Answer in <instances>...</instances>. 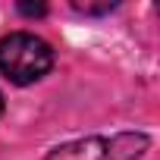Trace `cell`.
I'll list each match as a JSON object with an SVG mask.
<instances>
[{"instance_id":"7a4b0ae2","label":"cell","mask_w":160,"mask_h":160,"mask_svg":"<svg viewBox=\"0 0 160 160\" xmlns=\"http://www.w3.org/2000/svg\"><path fill=\"white\" fill-rule=\"evenodd\" d=\"M151 138L144 132H116V135H88L69 144H60L47 160H138L148 151Z\"/></svg>"},{"instance_id":"6da1fadb","label":"cell","mask_w":160,"mask_h":160,"mask_svg":"<svg viewBox=\"0 0 160 160\" xmlns=\"http://www.w3.org/2000/svg\"><path fill=\"white\" fill-rule=\"evenodd\" d=\"M53 69V47L32 35V32H13L0 41V72L13 85H32Z\"/></svg>"},{"instance_id":"3957f363","label":"cell","mask_w":160,"mask_h":160,"mask_svg":"<svg viewBox=\"0 0 160 160\" xmlns=\"http://www.w3.org/2000/svg\"><path fill=\"white\" fill-rule=\"evenodd\" d=\"M119 3L116 0H104V3H88V0H72V10L75 13H85V16H104V13H113Z\"/></svg>"},{"instance_id":"5b68a950","label":"cell","mask_w":160,"mask_h":160,"mask_svg":"<svg viewBox=\"0 0 160 160\" xmlns=\"http://www.w3.org/2000/svg\"><path fill=\"white\" fill-rule=\"evenodd\" d=\"M0 116H3V94H0Z\"/></svg>"},{"instance_id":"277c9868","label":"cell","mask_w":160,"mask_h":160,"mask_svg":"<svg viewBox=\"0 0 160 160\" xmlns=\"http://www.w3.org/2000/svg\"><path fill=\"white\" fill-rule=\"evenodd\" d=\"M16 13L28 16V19H41V16H47V7L44 3H16Z\"/></svg>"}]
</instances>
